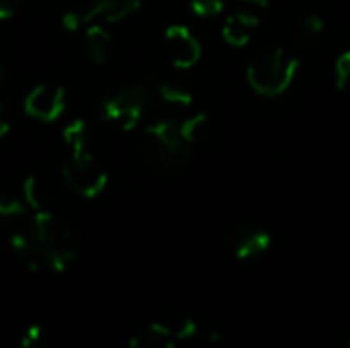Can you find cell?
Here are the masks:
<instances>
[{
  "label": "cell",
  "mask_w": 350,
  "mask_h": 348,
  "mask_svg": "<svg viewBox=\"0 0 350 348\" xmlns=\"http://www.w3.org/2000/svg\"><path fill=\"white\" fill-rule=\"evenodd\" d=\"M150 92L144 86H129L100 103V115L105 121L115 123L123 131H131L146 115Z\"/></svg>",
  "instance_id": "277c9868"
},
{
  "label": "cell",
  "mask_w": 350,
  "mask_h": 348,
  "mask_svg": "<svg viewBox=\"0 0 350 348\" xmlns=\"http://www.w3.org/2000/svg\"><path fill=\"white\" fill-rule=\"evenodd\" d=\"M142 0H92L82 12L84 23H121L129 14L137 12Z\"/></svg>",
  "instance_id": "ba28073f"
},
{
  "label": "cell",
  "mask_w": 350,
  "mask_h": 348,
  "mask_svg": "<svg viewBox=\"0 0 350 348\" xmlns=\"http://www.w3.org/2000/svg\"><path fill=\"white\" fill-rule=\"evenodd\" d=\"M0 80H2V66H0Z\"/></svg>",
  "instance_id": "f546056e"
},
{
  "label": "cell",
  "mask_w": 350,
  "mask_h": 348,
  "mask_svg": "<svg viewBox=\"0 0 350 348\" xmlns=\"http://www.w3.org/2000/svg\"><path fill=\"white\" fill-rule=\"evenodd\" d=\"M84 43H86V51H88V57L92 59V64L103 66L111 57L113 37L107 31L105 23H96V21L88 23L86 35H84Z\"/></svg>",
  "instance_id": "7c38bea8"
},
{
  "label": "cell",
  "mask_w": 350,
  "mask_h": 348,
  "mask_svg": "<svg viewBox=\"0 0 350 348\" xmlns=\"http://www.w3.org/2000/svg\"><path fill=\"white\" fill-rule=\"evenodd\" d=\"M23 111L27 117L41 123H51L62 117L66 111V90L59 84H37L25 96Z\"/></svg>",
  "instance_id": "5b68a950"
},
{
  "label": "cell",
  "mask_w": 350,
  "mask_h": 348,
  "mask_svg": "<svg viewBox=\"0 0 350 348\" xmlns=\"http://www.w3.org/2000/svg\"><path fill=\"white\" fill-rule=\"evenodd\" d=\"M64 142L72 148V152H84L88 150V125L84 119H72L64 131H62Z\"/></svg>",
  "instance_id": "9a60e30c"
},
{
  "label": "cell",
  "mask_w": 350,
  "mask_h": 348,
  "mask_svg": "<svg viewBox=\"0 0 350 348\" xmlns=\"http://www.w3.org/2000/svg\"><path fill=\"white\" fill-rule=\"evenodd\" d=\"M242 2H248V4H254V6H258V8H267L271 0H242Z\"/></svg>",
  "instance_id": "4316f807"
},
{
  "label": "cell",
  "mask_w": 350,
  "mask_h": 348,
  "mask_svg": "<svg viewBox=\"0 0 350 348\" xmlns=\"http://www.w3.org/2000/svg\"><path fill=\"white\" fill-rule=\"evenodd\" d=\"M338 348H350V340H347V343H342V345H340V347Z\"/></svg>",
  "instance_id": "83f0119b"
},
{
  "label": "cell",
  "mask_w": 350,
  "mask_h": 348,
  "mask_svg": "<svg viewBox=\"0 0 350 348\" xmlns=\"http://www.w3.org/2000/svg\"><path fill=\"white\" fill-rule=\"evenodd\" d=\"M146 139L148 146L168 148V150H183L189 144L180 135V121L176 119H156L146 125Z\"/></svg>",
  "instance_id": "30bf717a"
},
{
  "label": "cell",
  "mask_w": 350,
  "mask_h": 348,
  "mask_svg": "<svg viewBox=\"0 0 350 348\" xmlns=\"http://www.w3.org/2000/svg\"><path fill=\"white\" fill-rule=\"evenodd\" d=\"M224 0H191V10L199 18H215L224 12Z\"/></svg>",
  "instance_id": "d6986e66"
},
{
  "label": "cell",
  "mask_w": 350,
  "mask_h": 348,
  "mask_svg": "<svg viewBox=\"0 0 350 348\" xmlns=\"http://www.w3.org/2000/svg\"><path fill=\"white\" fill-rule=\"evenodd\" d=\"M207 127H209L207 115L205 113H197V115L187 117V119L180 121V135H183V139L189 146H193V144H197L207 133Z\"/></svg>",
  "instance_id": "2e32d148"
},
{
  "label": "cell",
  "mask_w": 350,
  "mask_h": 348,
  "mask_svg": "<svg viewBox=\"0 0 350 348\" xmlns=\"http://www.w3.org/2000/svg\"><path fill=\"white\" fill-rule=\"evenodd\" d=\"M84 25V16L82 12H76V10H66L62 14V27L70 33H76L80 27Z\"/></svg>",
  "instance_id": "cb8c5ba5"
},
{
  "label": "cell",
  "mask_w": 350,
  "mask_h": 348,
  "mask_svg": "<svg viewBox=\"0 0 350 348\" xmlns=\"http://www.w3.org/2000/svg\"><path fill=\"white\" fill-rule=\"evenodd\" d=\"M27 213V203L23 197L10 195V193H0V224L16 222Z\"/></svg>",
  "instance_id": "e0dca14e"
},
{
  "label": "cell",
  "mask_w": 350,
  "mask_h": 348,
  "mask_svg": "<svg viewBox=\"0 0 350 348\" xmlns=\"http://www.w3.org/2000/svg\"><path fill=\"white\" fill-rule=\"evenodd\" d=\"M156 96L166 105H174V107H183V109L193 105V92L189 88H185L183 84H174V82L158 84Z\"/></svg>",
  "instance_id": "5bb4252c"
},
{
  "label": "cell",
  "mask_w": 350,
  "mask_h": 348,
  "mask_svg": "<svg viewBox=\"0 0 350 348\" xmlns=\"http://www.w3.org/2000/svg\"><path fill=\"white\" fill-rule=\"evenodd\" d=\"M334 80H336V88L338 90H347L350 86V49L336 57Z\"/></svg>",
  "instance_id": "44dd1931"
},
{
  "label": "cell",
  "mask_w": 350,
  "mask_h": 348,
  "mask_svg": "<svg viewBox=\"0 0 350 348\" xmlns=\"http://www.w3.org/2000/svg\"><path fill=\"white\" fill-rule=\"evenodd\" d=\"M10 248L16 254V258L23 263L25 269L31 273H43L49 271V260L47 254L35 234V230L29 228H18L16 232L10 234Z\"/></svg>",
  "instance_id": "52a82bcc"
},
{
  "label": "cell",
  "mask_w": 350,
  "mask_h": 348,
  "mask_svg": "<svg viewBox=\"0 0 350 348\" xmlns=\"http://www.w3.org/2000/svg\"><path fill=\"white\" fill-rule=\"evenodd\" d=\"M64 183L84 199H96L109 185L107 170L96 162L90 150L72 152L70 160L62 166Z\"/></svg>",
  "instance_id": "3957f363"
},
{
  "label": "cell",
  "mask_w": 350,
  "mask_h": 348,
  "mask_svg": "<svg viewBox=\"0 0 350 348\" xmlns=\"http://www.w3.org/2000/svg\"><path fill=\"white\" fill-rule=\"evenodd\" d=\"M0 119H2V105H0Z\"/></svg>",
  "instance_id": "f1b7e54d"
},
{
  "label": "cell",
  "mask_w": 350,
  "mask_h": 348,
  "mask_svg": "<svg viewBox=\"0 0 350 348\" xmlns=\"http://www.w3.org/2000/svg\"><path fill=\"white\" fill-rule=\"evenodd\" d=\"M164 45L168 59L178 70H189L201 59V43L187 25H170L164 31Z\"/></svg>",
  "instance_id": "8992f818"
},
{
  "label": "cell",
  "mask_w": 350,
  "mask_h": 348,
  "mask_svg": "<svg viewBox=\"0 0 350 348\" xmlns=\"http://www.w3.org/2000/svg\"><path fill=\"white\" fill-rule=\"evenodd\" d=\"M172 332H174L176 340H189L199 334V326L193 320H180L176 326H172Z\"/></svg>",
  "instance_id": "603a6c76"
},
{
  "label": "cell",
  "mask_w": 350,
  "mask_h": 348,
  "mask_svg": "<svg viewBox=\"0 0 350 348\" xmlns=\"http://www.w3.org/2000/svg\"><path fill=\"white\" fill-rule=\"evenodd\" d=\"M299 57L287 53L283 47H269L254 55L248 64L246 80L250 88L265 98H277L285 94L297 78Z\"/></svg>",
  "instance_id": "6da1fadb"
},
{
  "label": "cell",
  "mask_w": 350,
  "mask_h": 348,
  "mask_svg": "<svg viewBox=\"0 0 350 348\" xmlns=\"http://www.w3.org/2000/svg\"><path fill=\"white\" fill-rule=\"evenodd\" d=\"M326 29V23L320 14H308L301 18L297 35H301L304 39H318Z\"/></svg>",
  "instance_id": "ffe728a7"
},
{
  "label": "cell",
  "mask_w": 350,
  "mask_h": 348,
  "mask_svg": "<svg viewBox=\"0 0 350 348\" xmlns=\"http://www.w3.org/2000/svg\"><path fill=\"white\" fill-rule=\"evenodd\" d=\"M21 2L23 0H0V23L12 18Z\"/></svg>",
  "instance_id": "d4e9b609"
},
{
  "label": "cell",
  "mask_w": 350,
  "mask_h": 348,
  "mask_svg": "<svg viewBox=\"0 0 350 348\" xmlns=\"http://www.w3.org/2000/svg\"><path fill=\"white\" fill-rule=\"evenodd\" d=\"M176 343L172 326L154 322L129 340V348H176Z\"/></svg>",
  "instance_id": "4fadbf2b"
},
{
  "label": "cell",
  "mask_w": 350,
  "mask_h": 348,
  "mask_svg": "<svg viewBox=\"0 0 350 348\" xmlns=\"http://www.w3.org/2000/svg\"><path fill=\"white\" fill-rule=\"evenodd\" d=\"M31 228L35 230L43 250L47 254L49 271L64 273L78 258V252H80L78 236L66 222H62L49 209L35 211Z\"/></svg>",
  "instance_id": "7a4b0ae2"
},
{
  "label": "cell",
  "mask_w": 350,
  "mask_h": 348,
  "mask_svg": "<svg viewBox=\"0 0 350 348\" xmlns=\"http://www.w3.org/2000/svg\"><path fill=\"white\" fill-rule=\"evenodd\" d=\"M10 133V123L6 119H0V139Z\"/></svg>",
  "instance_id": "484cf974"
},
{
  "label": "cell",
  "mask_w": 350,
  "mask_h": 348,
  "mask_svg": "<svg viewBox=\"0 0 350 348\" xmlns=\"http://www.w3.org/2000/svg\"><path fill=\"white\" fill-rule=\"evenodd\" d=\"M271 234L265 230H240L232 240V252L238 260H250L271 248Z\"/></svg>",
  "instance_id": "8fae6325"
},
{
  "label": "cell",
  "mask_w": 350,
  "mask_h": 348,
  "mask_svg": "<svg viewBox=\"0 0 350 348\" xmlns=\"http://www.w3.org/2000/svg\"><path fill=\"white\" fill-rule=\"evenodd\" d=\"M45 340V332H43V326L39 324H33L29 326L23 334H21V340H18V347L21 348H39Z\"/></svg>",
  "instance_id": "7402d4cb"
},
{
  "label": "cell",
  "mask_w": 350,
  "mask_h": 348,
  "mask_svg": "<svg viewBox=\"0 0 350 348\" xmlns=\"http://www.w3.org/2000/svg\"><path fill=\"white\" fill-rule=\"evenodd\" d=\"M260 27V18L254 12L238 10L230 14L221 25V37L232 47H246L252 39V31Z\"/></svg>",
  "instance_id": "9c48e42d"
},
{
  "label": "cell",
  "mask_w": 350,
  "mask_h": 348,
  "mask_svg": "<svg viewBox=\"0 0 350 348\" xmlns=\"http://www.w3.org/2000/svg\"><path fill=\"white\" fill-rule=\"evenodd\" d=\"M21 191H23V201L27 203L29 209H33V211H43V209H47V207H45V193H43V187H41V183H39L35 176H27Z\"/></svg>",
  "instance_id": "ac0fdd59"
}]
</instances>
